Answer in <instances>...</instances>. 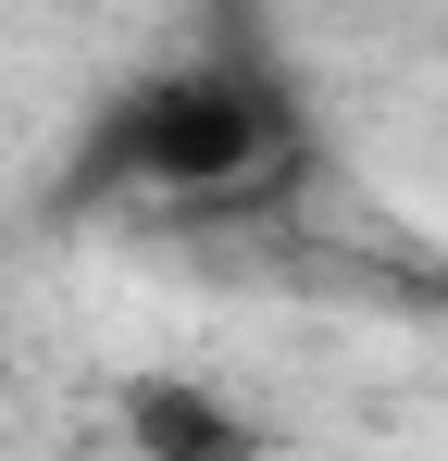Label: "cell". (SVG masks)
<instances>
[{"instance_id": "cell-1", "label": "cell", "mask_w": 448, "mask_h": 461, "mask_svg": "<svg viewBox=\"0 0 448 461\" xmlns=\"http://www.w3.org/2000/svg\"><path fill=\"white\" fill-rule=\"evenodd\" d=\"M311 175V100L262 50H175L63 138V212H262Z\"/></svg>"}, {"instance_id": "cell-2", "label": "cell", "mask_w": 448, "mask_h": 461, "mask_svg": "<svg viewBox=\"0 0 448 461\" xmlns=\"http://www.w3.org/2000/svg\"><path fill=\"white\" fill-rule=\"evenodd\" d=\"M112 437H125V461H274L262 411L212 375H125L112 386Z\"/></svg>"}]
</instances>
